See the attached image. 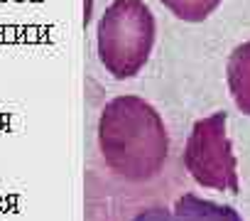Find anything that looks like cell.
Segmentation results:
<instances>
[{
  "label": "cell",
  "mask_w": 250,
  "mask_h": 221,
  "mask_svg": "<svg viewBox=\"0 0 250 221\" xmlns=\"http://www.w3.org/2000/svg\"><path fill=\"white\" fill-rule=\"evenodd\" d=\"M221 0H162V5L172 10L184 22H201L219 8Z\"/></svg>",
  "instance_id": "6"
},
{
  "label": "cell",
  "mask_w": 250,
  "mask_h": 221,
  "mask_svg": "<svg viewBox=\"0 0 250 221\" xmlns=\"http://www.w3.org/2000/svg\"><path fill=\"white\" fill-rule=\"evenodd\" d=\"M226 113H213L194 123L184 150V165L201 187L235 194L238 165L226 135Z\"/></svg>",
  "instance_id": "3"
},
{
  "label": "cell",
  "mask_w": 250,
  "mask_h": 221,
  "mask_svg": "<svg viewBox=\"0 0 250 221\" xmlns=\"http://www.w3.org/2000/svg\"><path fill=\"white\" fill-rule=\"evenodd\" d=\"M101 155L118 177L147 182L160 174L169 140L157 110L140 96H118L98 118Z\"/></svg>",
  "instance_id": "1"
},
{
  "label": "cell",
  "mask_w": 250,
  "mask_h": 221,
  "mask_svg": "<svg viewBox=\"0 0 250 221\" xmlns=\"http://www.w3.org/2000/svg\"><path fill=\"white\" fill-rule=\"evenodd\" d=\"M132 221H174V216H172V211H167L162 206H152V209L140 211Z\"/></svg>",
  "instance_id": "7"
},
{
  "label": "cell",
  "mask_w": 250,
  "mask_h": 221,
  "mask_svg": "<svg viewBox=\"0 0 250 221\" xmlns=\"http://www.w3.org/2000/svg\"><path fill=\"white\" fill-rule=\"evenodd\" d=\"M98 59L116 79H130L145 66L155 45V17L142 0H113L98 32Z\"/></svg>",
  "instance_id": "2"
},
{
  "label": "cell",
  "mask_w": 250,
  "mask_h": 221,
  "mask_svg": "<svg viewBox=\"0 0 250 221\" xmlns=\"http://www.w3.org/2000/svg\"><path fill=\"white\" fill-rule=\"evenodd\" d=\"M172 216L174 221H243L233 206L208 202L196 194H184L176 199Z\"/></svg>",
  "instance_id": "4"
},
{
  "label": "cell",
  "mask_w": 250,
  "mask_h": 221,
  "mask_svg": "<svg viewBox=\"0 0 250 221\" xmlns=\"http://www.w3.org/2000/svg\"><path fill=\"white\" fill-rule=\"evenodd\" d=\"M228 89L235 106L250 116V42L238 45L228 59Z\"/></svg>",
  "instance_id": "5"
}]
</instances>
